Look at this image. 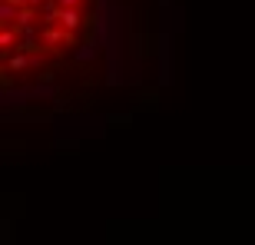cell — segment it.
<instances>
[{
	"label": "cell",
	"mask_w": 255,
	"mask_h": 245,
	"mask_svg": "<svg viewBox=\"0 0 255 245\" xmlns=\"http://www.w3.org/2000/svg\"><path fill=\"white\" fill-rule=\"evenodd\" d=\"M120 0H0L7 103H63L113 73Z\"/></svg>",
	"instance_id": "1"
}]
</instances>
